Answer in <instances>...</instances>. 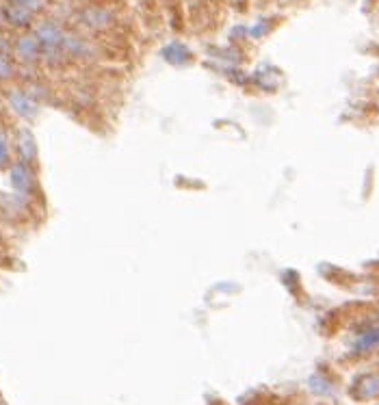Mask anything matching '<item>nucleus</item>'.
Instances as JSON below:
<instances>
[{
  "label": "nucleus",
  "instance_id": "1",
  "mask_svg": "<svg viewBox=\"0 0 379 405\" xmlns=\"http://www.w3.org/2000/svg\"><path fill=\"white\" fill-rule=\"evenodd\" d=\"M7 102H9V107L14 109V113L20 115V117H24V120H33V117L37 115V111H39L37 100H35L31 93H26L24 89H14V91H9Z\"/></svg>",
  "mask_w": 379,
  "mask_h": 405
},
{
  "label": "nucleus",
  "instance_id": "2",
  "mask_svg": "<svg viewBox=\"0 0 379 405\" xmlns=\"http://www.w3.org/2000/svg\"><path fill=\"white\" fill-rule=\"evenodd\" d=\"M9 180H11L14 191L20 197L31 195L35 189V176H33V169L28 167V163H16L9 172Z\"/></svg>",
  "mask_w": 379,
  "mask_h": 405
},
{
  "label": "nucleus",
  "instance_id": "3",
  "mask_svg": "<svg viewBox=\"0 0 379 405\" xmlns=\"http://www.w3.org/2000/svg\"><path fill=\"white\" fill-rule=\"evenodd\" d=\"M353 396L358 399H375L379 396V375H362L353 384Z\"/></svg>",
  "mask_w": 379,
  "mask_h": 405
},
{
  "label": "nucleus",
  "instance_id": "4",
  "mask_svg": "<svg viewBox=\"0 0 379 405\" xmlns=\"http://www.w3.org/2000/svg\"><path fill=\"white\" fill-rule=\"evenodd\" d=\"M373 349H379V325L377 327H370L366 330L364 334H360L353 344H351V351L353 353H368Z\"/></svg>",
  "mask_w": 379,
  "mask_h": 405
},
{
  "label": "nucleus",
  "instance_id": "5",
  "mask_svg": "<svg viewBox=\"0 0 379 405\" xmlns=\"http://www.w3.org/2000/svg\"><path fill=\"white\" fill-rule=\"evenodd\" d=\"M18 152H20L22 163H33L37 159V143H35V137L28 130H20V135H18Z\"/></svg>",
  "mask_w": 379,
  "mask_h": 405
},
{
  "label": "nucleus",
  "instance_id": "6",
  "mask_svg": "<svg viewBox=\"0 0 379 405\" xmlns=\"http://www.w3.org/2000/svg\"><path fill=\"white\" fill-rule=\"evenodd\" d=\"M16 46H18V53H20V57H24V59H28V61L37 59L39 50H41V46H39V41H37V37H33V35H24V37H20Z\"/></svg>",
  "mask_w": 379,
  "mask_h": 405
},
{
  "label": "nucleus",
  "instance_id": "7",
  "mask_svg": "<svg viewBox=\"0 0 379 405\" xmlns=\"http://www.w3.org/2000/svg\"><path fill=\"white\" fill-rule=\"evenodd\" d=\"M165 59L171 61V63H176V65H182L186 61H191V53H188V50L182 43H171L165 50Z\"/></svg>",
  "mask_w": 379,
  "mask_h": 405
},
{
  "label": "nucleus",
  "instance_id": "8",
  "mask_svg": "<svg viewBox=\"0 0 379 405\" xmlns=\"http://www.w3.org/2000/svg\"><path fill=\"white\" fill-rule=\"evenodd\" d=\"M5 18H9L11 22H16V24H20V26H26V24L33 20V11H28V9H22V7H16V5H11V7L7 9Z\"/></svg>",
  "mask_w": 379,
  "mask_h": 405
},
{
  "label": "nucleus",
  "instance_id": "9",
  "mask_svg": "<svg viewBox=\"0 0 379 405\" xmlns=\"http://www.w3.org/2000/svg\"><path fill=\"white\" fill-rule=\"evenodd\" d=\"M85 20H87V24H91V26H105V24L109 22V16H107L105 9H91V11H87Z\"/></svg>",
  "mask_w": 379,
  "mask_h": 405
},
{
  "label": "nucleus",
  "instance_id": "10",
  "mask_svg": "<svg viewBox=\"0 0 379 405\" xmlns=\"http://www.w3.org/2000/svg\"><path fill=\"white\" fill-rule=\"evenodd\" d=\"M9 159H11V149H9V141L7 137L0 132V169L9 165Z\"/></svg>",
  "mask_w": 379,
  "mask_h": 405
},
{
  "label": "nucleus",
  "instance_id": "11",
  "mask_svg": "<svg viewBox=\"0 0 379 405\" xmlns=\"http://www.w3.org/2000/svg\"><path fill=\"white\" fill-rule=\"evenodd\" d=\"M11 5H16V7H22V9H28V11H37V9H41V5H43V0H11Z\"/></svg>",
  "mask_w": 379,
  "mask_h": 405
},
{
  "label": "nucleus",
  "instance_id": "12",
  "mask_svg": "<svg viewBox=\"0 0 379 405\" xmlns=\"http://www.w3.org/2000/svg\"><path fill=\"white\" fill-rule=\"evenodd\" d=\"M9 76H14V65L7 57L0 55V78H9Z\"/></svg>",
  "mask_w": 379,
  "mask_h": 405
},
{
  "label": "nucleus",
  "instance_id": "13",
  "mask_svg": "<svg viewBox=\"0 0 379 405\" xmlns=\"http://www.w3.org/2000/svg\"><path fill=\"white\" fill-rule=\"evenodd\" d=\"M3 22H5V11L0 9V26H3Z\"/></svg>",
  "mask_w": 379,
  "mask_h": 405
}]
</instances>
